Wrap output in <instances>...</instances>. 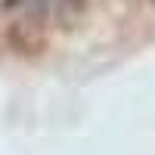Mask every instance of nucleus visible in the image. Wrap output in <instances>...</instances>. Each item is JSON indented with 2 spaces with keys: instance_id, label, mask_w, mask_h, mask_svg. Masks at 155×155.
I'll list each match as a JSON object with an SVG mask.
<instances>
[{
  "instance_id": "nucleus-2",
  "label": "nucleus",
  "mask_w": 155,
  "mask_h": 155,
  "mask_svg": "<svg viewBox=\"0 0 155 155\" xmlns=\"http://www.w3.org/2000/svg\"><path fill=\"white\" fill-rule=\"evenodd\" d=\"M84 9H87V0H56V19L65 25V28L74 19L84 16Z\"/></svg>"
},
{
  "instance_id": "nucleus-3",
  "label": "nucleus",
  "mask_w": 155,
  "mask_h": 155,
  "mask_svg": "<svg viewBox=\"0 0 155 155\" xmlns=\"http://www.w3.org/2000/svg\"><path fill=\"white\" fill-rule=\"evenodd\" d=\"M149 3H152V6H155V0H149Z\"/></svg>"
},
{
  "instance_id": "nucleus-1",
  "label": "nucleus",
  "mask_w": 155,
  "mask_h": 155,
  "mask_svg": "<svg viewBox=\"0 0 155 155\" xmlns=\"http://www.w3.org/2000/svg\"><path fill=\"white\" fill-rule=\"evenodd\" d=\"M6 44L12 53L19 56H41L47 44H50V31H47V19L44 12H34V16H25L19 22H12L6 28Z\"/></svg>"
}]
</instances>
